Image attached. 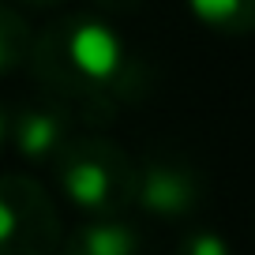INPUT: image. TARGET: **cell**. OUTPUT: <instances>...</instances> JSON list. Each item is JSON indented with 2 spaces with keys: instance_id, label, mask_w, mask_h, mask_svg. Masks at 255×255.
Instances as JSON below:
<instances>
[{
  "instance_id": "obj_6",
  "label": "cell",
  "mask_w": 255,
  "mask_h": 255,
  "mask_svg": "<svg viewBox=\"0 0 255 255\" xmlns=\"http://www.w3.org/2000/svg\"><path fill=\"white\" fill-rule=\"evenodd\" d=\"M68 248L83 252V255H131V252H139V237L131 225L113 222L109 214H98V222L83 225L68 240Z\"/></svg>"
},
{
  "instance_id": "obj_1",
  "label": "cell",
  "mask_w": 255,
  "mask_h": 255,
  "mask_svg": "<svg viewBox=\"0 0 255 255\" xmlns=\"http://www.w3.org/2000/svg\"><path fill=\"white\" fill-rule=\"evenodd\" d=\"M30 56L49 94L94 120L98 113L109 117L117 109V98H124L128 83L135 79V64L128 56L124 38L98 15L56 23L41 34V41H34Z\"/></svg>"
},
{
  "instance_id": "obj_9",
  "label": "cell",
  "mask_w": 255,
  "mask_h": 255,
  "mask_svg": "<svg viewBox=\"0 0 255 255\" xmlns=\"http://www.w3.org/2000/svg\"><path fill=\"white\" fill-rule=\"evenodd\" d=\"M180 248L191 255H225V240H218V237H188Z\"/></svg>"
},
{
  "instance_id": "obj_4",
  "label": "cell",
  "mask_w": 255,
  "mask_h": 255,
  "mask_svg": "<svg viewBox=\"0 0 255 255\" xmlns=\"http://www.w3.org/2000/svg\"><path fill=\"white\" fill-rule=\"evenodd\" d=\"M203 199V180L195 173V165H188L184 158H150L139 169V195L135 203H143L150 214L161 218H184L199 207Z\"/></svg>"
},
{
  "instance_id": "obj_8",
  "label": "cell",
  "mask_w": 255,
  "mask_h": 255,
  "mask_svg": "<svg viewBox=\"0 0 255 255\" xmlns=\"http://www.w3.org/2000/svg\"><path fill=\"white\" fill-rule=\"evenodd\" d=\"M30 53H34V34L26 26V19L0 8V75L15 72Z\"/></svg>"
},
{
  "instance_id": "obj_7",
  "label": "cell",
  "mask_w": 255,
  "mask_h": 255,
  "mask_svg": "<svg viewBox=\"0 0 255 255\" xmlns=\"http://www.w3.org/2000/svg\"><path fill=\"white\" fill-rule=\"evenodd\" d=\"M191 15L199 23L225 34L255 30V0H188Z\"/></svg>"
},
{
  "instance_id": "obj_12",
  "label": "cell",
  "mask_w": 255,
  "mask_h": 255,
  "mask_svg": "<svg viewBox=\"0 0 255 255\" xmlns=\"http://www.w3.org/2000/svg\"><path fill=\"white\" fill-rule=\"evenodd\" d=\"M26 4H41V8H53V4H60V0H26Z\"/></svg>"
},
{
  "instance_id": "obj_3",
  "label": "cell",
  "mask_w": 255,
  "mask_h": 255,
  "mask_svg": "<svg viewBox=\"0 0 255 255\" xmlns=\"http://www.w3.org/2000/svg\"><path fill=\"white\" fill-rule=\"evenodd\" d=\"M60 222L49 195L30 176H0V255L53 252Z\"/></svg>"
},
{
  "instance_id": "obj_2",
  "label": "cell",
  "mask_w": 255,
  "mask_h": 255,
  "mask_svg": "<svg viewBox=\"0 0 255 255\" xmlns=\"http://www.w3.org/2000/svg\"><path fill=\"white\" fill-rule=\"evenodd\" d=\"M60 188L90 214H117L139 195V169L117 143L102 135H72L56 154Z\"/></svg>"
},
{
  "instance_id": "obj_10",
  "label": "cell",
  "mask_w": 255,
  "mask_h": 255,
  "mask_svg": "<svg viewBox=\"0 0 255 255\" xmlns=\"http://www.w3.org/2000/svg\"><path fill=\"white\" fill-rule=\"evenodd\" d=\"M143 0H98V8H105L109 15H128V11H135Z\"/></svg>"
},
{
  "instance_id": "obj_11",
  "label": "cell",
  "mask_w": 255,
  "mask_h": 255,
  "mask_svg": "<svg viewBox=\"0 0 255 255\" xmlns=\"http://www.w3.org/2000/svg\"><path fill=\"white\" fill-rule=\"evenodd\" d=\"M8 135H11V113L0 109V146L8 143Z\"/></svg>"
},
{
  "instance_id": "obj_5",
  "label": "cell",
  "mask_w": 255,
  "mask_h": 255,
  "mask_svg": "<svg viewBox=\"0 0 255 255\" xmlns=\"http://www.w3.org/2000/svg\"><path fill=\"white\" fill-rule=\"evenodd\" d=\"M11 143L23 158L41 161L56 158L64 150V143L72 139V109L60 98H49L38 105H23L11 113Z\"/></svg>"
}]
</instances>
